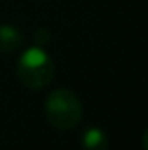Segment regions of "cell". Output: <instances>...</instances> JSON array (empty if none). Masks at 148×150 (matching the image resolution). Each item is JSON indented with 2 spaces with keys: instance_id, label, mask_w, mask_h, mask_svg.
<instances>
[{
  "instance_id": "obj_5",
  "label": "cell",
  "mask_w": 148,
  "mask_h": 150,
  "mask_svg": "<svg viewBox=\"0 0 148 150\" xmlns=\"http://www.w3.org/2000/svg\"><path fill=\"white\" fill-rule=\"evenodd\" d=\"M33 40H35V45L40 47H45L49 42H51V32L47 28H37L33 32Z\"/></svg>"
},
{
  "instance_id": "obj_3",
  "label": "cell",
  "mask_w": 148,
  "mask_h": 150,
  "mask_svg": "<svg viewBox=\"0 0 148 150\" xmlns=\"http://www.w3.org/2000/svg\"><path fill=\"white\" fill-rule=\"evenodd\" d=\"M80 147L82 150H108L110 138L101 127H85L80 134Z\"/></svg>"
},
{
  "instance_id": "obj_4",
  "label": "cell",
  "mask_w": 148,
  "mask_h": 150,
  "mask_svg": "<svg viewBox=\"0 0 148 150\" xmlns=\"http://www.w3.org/2000/svg\"><path fill=\"white\" fill-rule=\"evenodd\" d=\"M25 45V35L12 25H0V52H14Z\"/></svg>"
},
{
  "instance_id": "obj_2",
  "label": "cell",
  "mask_w": 148,
  "mask_h": 150,
  "mask_svg": "<svg viewBox=\"0 0 148 150\" xmlns=\"http://www.w3.org/2000/svg\"><path fill=\"white\" fill-rule=\"evenodd\" d=\"M45 119L47 122L61 131L73 129L82 119V103L72 89H54L45 100Z\"/></svg>"
},
{
  "instance_id": "obj_1",
  "label": "cell",
  "mask_w": 148,
  "mask_h": 150,
  "mask_svg": "<svg viewBox=\"0 0 148 150\" xmlns=\"http://www.w3.org/2000/svg\"><path fill=\"white\" fill-rule=\"evenodd\" d=\"M18 79L28 89H44L54 79V61L45 47L32 45L23 51L16 67Z\"/></svg>"
}]
</instances>
